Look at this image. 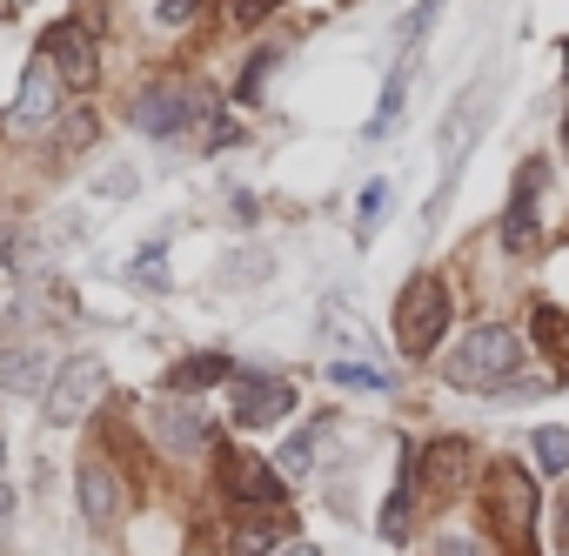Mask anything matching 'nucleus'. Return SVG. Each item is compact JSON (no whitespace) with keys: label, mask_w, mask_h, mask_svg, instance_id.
I'll list each match as a JSON object with an SVG mask.
<instances>
[{"label":"nucleus","mask_w":569,"mask_h":556,"mask_svg":"<svg viewBox=\"0 0 569 556\" xmlns=\"http://www.w3.org/2000/svg\"><path fill=\"white\" fill-rule=\"evenodd\" d=\"M529 363V349H522V336L516 329H469L456 349H449V363H442V376L456 383V389H476V396H489V389H516V369Z\"/></svg>","instance_id":"f257e3e1"},{"label":"nucleus","mask_w":569,"mask_h":556,"mask_svg":"<svg viewBox=\"0 0 569 556\" xmlns=\"http://www.w3.org/2000/svg\"><path fill=\"white\" fill-rule=\"evenodd\" d=\"M449 316H456V302H449L442 275H409L402 296H396V342L409 356H436L449 336Z\"/></svg>","instance_id":"f03ea898"},{"label":"nucleus","mask_w":569,"mask_h":556,"mask_svg":"<svg viewBox=\"0 0 569 556\" xmlns=\"http://www.w3.org/2000/svg\"><path fill=\"white\" fill-rule=\"evenodd\" d=\"M208 115H214L208 88H174V81H161V88H148V95L134 101V128L154 135V141H174L181 128H194V121H208Z\"/></svg>","instance_id":"7ed1b4c3"},{"label":"nucleus","mask_w":569,"mask_h":556,"mask_svg":"<svg viewBox=\"0 0 569 556\" xmlns=\"http://www.w3.org/2000/svg\"><path fill=\"white\" fill-rule=\"evenodd\" d=\"M108 396V363L101 356H68L61 369H54V383H48V423H81L94 403Z\"/></svg>","instance_id":"20e7f679"},{"label":"nucleus","mask_w":569,"mask_h":556,"mask_svg":"<svg viewBox=\"0 0 569 556\" xmlns=\"http://www.w3.org/2000/svg\"><path fill=\"white\" fill-rule=\"evenodd\" d=\"M148 429H154V443L168 449V456H201L208 443H214V423L201 416V403H188V396H161V403H148Z\"/></svg>","instance_id":"39448f33"},{"label":"nucleus","mask_w":569,"mask_h":556,"mask_svg":"<svg viewBox=\"0 0 569 556\" xmlns=\"http://www.w3.org/2000/svg\"><path fill=\"white\" fill-rule=\"evenodd\" d=\"M482 503H489V523H496V529L522 536V529H529V516H536V483H529V469L496 463V469H489V483H482Z\"/></svg>","instance_id":"423d86ee"},{"label":"nucleus","mask_w":569,"mask_h":556,"mask_svg":"<svg viewBox=\"0 0 569 556\" xmlns=\"http://www.w3.org/2000/svg\"><path fill=\"white\" fill-rule=\"evenodd\" d=\"M296 409V389L281 376H234V423L241 429H274Z\"/></svg>","instance_id":"0eeeda50"},{"label":"nucleus","mask_w":569,"mask_h":556,"mask_svg":"<svg viewBox=\"0 0 569 556\" xmlns=\"http://www.w3.org/2000/svg\"><path fill=\"white\" fill-rule=\"evenodd\" d=\"M61 68L48 61V54H34L28 61V75H21V101H14V128H41V121H54L61 115Z\"/></svg>","instance_id":"6e6552de"},{"label":"nucleus","mask_w":569,"mask_h":556,"mask_svg":"<svg viewBox=\"0 0 569 556\" xmlns=\"http://www.w3.org/2000/svg\"><path fill=\"white\" fill-rule=\"evenodd\" d=\"M536 195H542V161H522L516 175V195H509V215H502V241L509 255H536Z\"/></svg>","instance_id":"1a4fd4ad"},{"label":"nucleus","mask_w":569,"mask_h":556,"mask_svg":"<svg viewBox=\"0 0 569 556\" xmlns=\"http://www.w3.org/2000/svg\"><path fill=\"white\" fill-rule=\"evenodd\" d=\"M74 496H81V516H88V523H121V503H128V496H121V476H114L101 456H88V463H81Z\"/></svg>","instance_id":"9d476101"},{"label":"nucleus","mask_w":569,"mask_h":556,"mask_svg":"<svg viewBox=\"0 0 569 556\" xmlns=\"http://www.w3.org/2000/svg\"><path fill=\"white\" fill-rule=\"evenodd\" d=\"M41 54L61 68V81H68V88H88V81H94V41H88L81 28H54Z\"/></svg>","instance_id":"9b49d317"},{"label":"nucleus","mask_w":569,"mask_h":556,"mask_svg":"<svg viewBox=\"0 0 569 556\" xmlns=\"http://www.w3.org/2000/svg\"><path fill=\"white\" fill-rule=\"evenodd\" d=\"M221 483H228V496H241V503H281V483L268 476V463L261 456H221Z\"/></svg>","instance_id":"f8f14e48"},{"label":"nucleus","mask_w":569,"mask_h":556,"mask_svg":"<svg viewBox=\"0 0 569 556\" xmlns=\"http://www.w3.org/2000/svg\"><path fill=\"white\" fill-rule=\"evenodd\" d=\"M48 383H54V369L41 349H0V389L8 396H48Z\"/></svg>","instance_id":"ddd939ff"},{"label":"nucleus","mask_w":569,"mask_h":556,"mask_svg":"<svg viewBox=\"0 0 569 556\" xmlns=\"http://www.w3.org/2000/svg\"><path fill=\"white\" fill-rule=\"evenodd\" d=\"M234 376V363L228 356H214V349H201V356H188V363H174V396H201V389H214V383H228Z\"/></svg>","instance_id":"4468645a"},{"label":"nucleus","mask_w":569,"mask_h":556,"mask_svg":"<svg viewBox=\"0 0 569 556\" xmlns=\"http://www.w3.org/2000/svg\"><path fill=\"white\" fill-rule=\"evenodd\" d=\"M462 456H469L462 443H429V449L416 456V469H422L436 489H449V483H456V469H462ZM422 476H416V483H422Z\"/></svg>","instance_id":"2eb2a0df"},{"label":"nucleus","mask_w":569,"mask_h":556,"mask_svg":"<svg viewBox=\"0 0 569 556\" xmlns=\"http://www.w3.org/2000/svg\"><path fill=\"white\" fill-rule=\"evenodd\" d=\"M402 95H409V61H396V68H389V88H382V108H376V121H369V141H382V135L396 128V115H402Z\"/></svg>","instance_id":"dca6fc26"},{"label":"nucleus","mask_w":569,"mask_h":556,"mask_svg":"<svg viewBox=\"0 0 569 556\" xmlns=\"http://www.w3.org/2000/svg\"><path fill=\"white\" fill-rule=\"evenodd\" d=\"M389 201H396L389 181H369V188H362V201H356V241H369V235L389 221Z\"/></svg>","instance_id":"f3484780"},{"label":"nucleus","mask_w":569,"mask_h":556,"mask_svg":"<svg viewBox=\"0 0 569 556\" xmlns=\"http://www.w3.org/2000/svg\"><path fill=\"white\" fill-rule=\"evenodd\" d=\"M322 436H329V423H316L309 436H296L289 449H281V476H296V483H302V476L316 469V449H322Z\"/></svg>","instance_id":"a211bd4d"},{"label":"nucleus","mask_w":569,"mask_h":556,"mask_svg":"<svg viewBox=\"0 0 569 556\" xmlns=\"http://www.w3.org/2000/svg\"><path fill=\"white\" fill-rule=\"evenodd\" d=\"M529 449H536V463H542V469L569 476V429H536V436H529Z\"/></svg>","instance_id":"6ab92c4d"},{"label":"nucleus","mask_w":569,"mask_h":556,"mask_svg":"<svg viewBox=\"0 0 569 556\" xmlns=\"http://www.w3.org/2000/svg\"><path fill=\"white\" fill-rule=\"evenodd\" d=\"M329 376H336L342 389H389V376L369 369V363H329Z\"/></svg>","instance_id":"aec40b11"},{"label":"nucleus","mask_w":569,"mask_h":556,"mask_svg":"<svg viewBox=\"0 0 569 556\" xmlns=\"http://www.w3.org/2000/svg\"><path fill=\"white\" fill-rule=\"evenodd\" d=\"M128 275H134V282H141V289H168V261H161V248H141Z\"/></svg>","instance_id":"412c9836"},{"label":"nucleus","mask_w":569,"mask_h":556,"mask_svg":"<svg viewBox=\"0 0 569 556\" xmlns=\"http://www.w3.org/2000/svg\"><path fill=\"white\" fill-rule=\"evenodd\" d=\"M268 536H281V516H268V523H254V529H234V549H241V556H261Z\"/></svg>","instance_id":"4be33fe9"},{"label":"nucleus","mask_w":569,"mask_h":556,"mask_svg":"<svg viewBox=\"0 0 569 556\" xmlns=\"http://www.w3.org/2000/svg\"><path fill=\"white\" fill-rule=\"evenodd\" d=\"M154 14H161V28H181L201 14V0H154Z\"/></svg>","instance_id":"5701e85b"},{"label":"nucleus","mask_w":569,"mask_h":556,"mask_svg":"<svg viewBox=\"0 0 569 556\" xmlns=\"http://www.w3.org/2000/svg\"><path fill=\"white\" fill-rule=\"evenodd\" d=\"M436 8H442V0H422V8L409 14V28H402V41H409V48H416V41L429 34V21H436Z\"/></svg>","instance_id":"b1692460"},{"label":"nucleus","mask_w":569,"mask_h":556,"mask_svg":"<svg viewBox=\"0 0 569 556\" xmlns=\"http://www.w3.org/2000/svg\"><path fill=\"white\" fill-rule=\"evenodd\" d=\"M268 8H274V0H228V14H234L241 28H254V21H261Z\"/></svg>","instance_id":"393cba45"},{"label":"nucleus","mask_w":569,"mask_h":556,"mask_svg":"<svg viewBox=\"0 0 569 556\" xmlns=\"http://www.w3.org/2000/svg\"><path fill=\"white\" fill-rule=\"evenodd\" d=\"M442 556H482L476 543H462V536H442Z\"/></svg>","instance_id":"a878e982"},{"label":"nucleus","mask_w":569,"mask_h":556,"mask_svg":"<svg viewBox=\"0 0 569 556\" xmlns=\"http://www.w3.org/2000/svg\"><path fill=\"white\" fill-rule=\"evenodd\" d=\"M281 556H316V549H309V543H289V549H281Z\"/></svg>","instance_id":"bb28decb"}]
</instances>
